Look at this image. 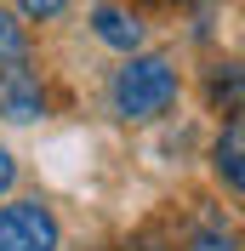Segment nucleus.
Masks as SVG:
<instances>
[{
    "label": "nucleus",
    "mask_w": 245,
    "mask_h": 251,
    "mask_svg": "<svg viewBox=\"0 0 245 251\" xmlns=\"http://www.w3.org/2000/svg\"><path fill=\"white\" fill-rule=\"evenodd\" d=\"M92 34L103 40V46H114V51H137L143 40H148L143 17L131 12V6H114V0H97L92 6Z\"/></svg>",
    "instance_id": "4"
},
{
    "label": "nucleus",
    "mask_w": 245,
    "mask_h": 251,
    "mask_svg": "<svg viewBox=\"0 0 245 251\" xmlns=\"http://www.w3.org/2000/svg\"><path fill=\"white\" fill-rule=\"evenodd\" d=\"M240 149H245V126H240V114H228V126H222V131H217V143H211V177L228 188V200H240V194H245Z\"/></svg>",
    "instance_id": "5"
},
{
    "label": "nucleus",
    "mask_w": 245,
    "mask_h": 251,
    "mask_svg": "<svg viewBox=\"0 0 245 251\" xmlns=\"http://www.w3.org/2000/svg\"><path fill=\"white\" fill-rule=\"evenodd\" d=\"M12 188H17V154L6 149V143H0V200H6Z\"/></svg>",
    "instance_id": "9"
},
{
    "label": "nucleus",
    "mask_w": 245,
    "mask_h": 251,
    "mask_svg": "<svg viewBox=\"0 0 245 251\" xmlns=\"http://www.w3.org/2000/svg\"><path fill=\"white\" fill-rule=\"evenodd\" d=\"M183 97V69L166 57V51H120V69L108 80V109L125 126H154L166 120Z\"/></svg>",
    "instance_id": "1"
},
{
    "label": "nucleus",
    "mask_w": 245,
    "mask_h": 251,
    "mask_svg": "<svg viewBox=\"0 0 245 251\" xmlns=\"http://www.w3.org/2000/svg\"><path fill=\"white\" fill-rule=\"evenodd\" d=\"M0 251H63V217L40 194L0 200Z\"/></svg>",
    "instance_id": "2"
},
{
    "label": "nucleus",
    "mask_w": 245,
    "mask_h": 251,
    "mask_svg": "<svg viewBox=\"0 0 245 251\" xmlns=\"http://www.w3.org/2000/svg\"><path fill=\"white\" fill-rule=\"evenodd\" d=\"M23 57H34L29 23H23L12 6H0V63H23Z\"/></svg>",
    "instance_id": "7"
},
{
    "label": "nucleus",
    "mask_w": 245,
    "mask_h": 251,
    "mask_svg": "<svg viewBox=\"0 0 245 251\" xmlns=\"http://www.w3.org/2000/svg\"><path fill=\"white\" fill-rule=\"evenodd\" d=\"M183 251H240V228L222 223V217H199L194 228H188Z\"/></svg>",
    "instance_id": "6"
},
{
    "label": "nucleus",
    "mask_w": 245,
    "mask_h": 251,
    "mask_svg": "<svg viewBox=\"0 0 245 251\" xmlns=\"http://www.w3.org/2000/svg\"><path fill=\"white\" fill-rule=\"evenodd\" d=\"M23 23H57L63 12H69V0H6Z\"/></svg>",
    "instance_id": "8"
},
{
    "label": "nucleus",
    "mask_w": 245,
    "mask_h": 251,
    "mask_svg": "<svg viewBox=\"0 0 245 251\" xmlns=\"http://www.w3.org/2000/svg\"><path fill=\"white\" fill-rule=\"evenodd\" d=\"M0 120H12V126L46 120V80L29 69V57L0 63Z\"/></svg>",
    "instance_id": "3"
}]
</instances>
